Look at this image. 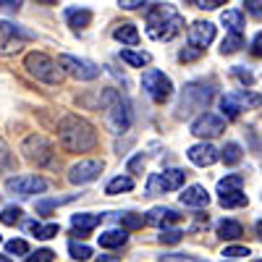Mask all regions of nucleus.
Masks as SVG:
<instances>
[{
    "label": "nucleus",
    "instance_id": "nucleus-1",
    "mask_svg": "<svg viewBox=\"0 0 262 262\" xmlns=\"http://www.w3.org/2000/svg\"><path fill=\"white\" fill-rule=\"evenodd\" d=\"M58 142L66 152H90L97 147V131L90 121L69 113L58 123Z\"/></svg>",
    "mask_w": 262,
    "mask_h": 262
},
{
    "label": "nucleus",
    "instance_id": "nucleus-2",
    "mask_svg": "<svg viewBox=\"0 0 262 262\" xmlns=\"http://www.w3.org/2000/svg\"><path fill=\"white\" fill-rule=\"evenodd\" d=\"M184 29L181 13L170 3H158L147 11V34L158 42H168Z\"/></svg>",
    "mask_w": 262,
    "mask_h": 262
},
{
    "label": "nucleus",
    "instance_id": "nucleus-3",
    "mask_svg": "<svg viewBox=\"0 0 262 262\" xmlns=\"http://www.w3.org/2000/svg\"><path fill=\"white\" fill-rule=\"evenodd\" d=\"M100 105L105 107V123H107V128H111L113 134H126V131L131 128L134 116H131V105L121 97V92L105 90L102 97H100Z\"/></svg>",
    "mask_w": 262,
    "mask_h": 262
},
{
    "label": "nucleus",
    "instance_id": "nucleus-4",
    "mask_svg": "<svg viewBox=\"0 0 262 262\" xmlns=\"http://www.w3.org/2000/svg\"><path fill=\"white\" fill-rule=\"evenodd\" d=\"M212 100V86L202 84V81H191L184 86L181 100H179V118H189L194 113L205 111Z\"/></svg>",
    "mask_w": 262,
    "mask_h": 262
},
{
    "label": "nucleus",
    "instance_id": "nucleus-5",
    "mask_svg": "<svg viewBox=\"0 0 262 262\" xmlns=\"http://www.w3.org/2000/svg\"><path fill=\"white\" fill-rule=\"evenodd\" d=\"M24 66H27V71L37 79V81H45V84H53V86H58L60 81H63V71H60V66L50 58V55H45V53H29L27 55V60H24Z\"/></svg>",
    "mask_w": 262,
    "mask_h": 262
},
{
    "label": "nucleus",
    "instance_id": "nucleus-6",
    "mask_svg": "<svg viewBox=\"0 0 262 262\" xmlns=\"http://www.w3.org/2000/svg\"><path fill=\"white\" fill-rule=\"evenodd\" d=\"M37 39V34L27 27L11 24V21H0V55H13L24 48V42Z\"/></svg>",
    "mask_w": 262,
    "mask_h": 262
},
{
    "label": "nucleus",
    "instance_id": "nucleus-7",
    "mask_svg": "<svg viewBox=\"0 0 262 262\" xmlns=\"http://www.w3.org/2000/svg\"><path fill=\"white\" fill-rule=\"evenodd\" d=\"M262 105V95H254L249 90H236L221 97V111L226 118H238L244 111H254Z\"/></svg>",
    "mask_w": 262,
    "mask_h": 262
},
{
    "label": "nucleus",
    "instance_id": "nucleus-8",
    "mask_svg": "<svg viewBox=\"0 0 262 262\" xmlns=\"http://www.w3.org/2000/svg\"><path fill=\"white\" fill-rule=\"evenodd\" d=\"M142 90L149 95L152 102L163 105V102H168L170 95H173V84H170V79H168L163 71H158V69H147V71L142 74Z\"/></svg>",
    "mask_w": 262,
    "mask_h": 262
},
{
    "label": "nucleus",
    "instance_id": "nucleus-9",
    "mask_svg": "<svg viewBox=\"0 0 262 262\" xmlns=\"http://www.w3.org/2000/svg\"><path fill=\"white\" fill-rule=\"evenodd\" d=\"M186 181V173L179 168H170V170H160V173H149L147 179V196H158L165 191H176L181 189Z\"/></svg>",
    "mask_w": 262,
    "mask_h": 262
},
{
    "label": "nucleus",
    "instance_id": "nucleus-10",
    "mask_svg": "<svg viewBox=\"0 0 262 262\" xmlns=\"http://www.w3.org/2000/svg\"><path fill=\"white\" fill-rule=\"evenodd\" d=\"M21 152H24V158L34 165H50L53 158H55V152H53V144L42 137V134H29L24 139V144H21Z\"/></svg>",
    "mask_w": 262,
    "mask_h": 262
},
{
    "label": "nucleus",
    "instance_id": "nucleus-11",
    "mask_svg": "<svg viewBox=\"0 0 262 262\" xmlns=\"http://www.w3.org/2000/svg\"><path fill=\"white\" fill-rule=\"evenodd\" d=\"M58 66L60 69H66L74 79H79V81H92V79H97L100 76V69L92 63V60H84V58H74V55H60L58 58Z\"/></svg>",
    "mask_w": 262,
    "mask_h": 262
},
{
    "label": "nucleus",
    "instance_id": "nucleus-12",
    "mask_svg": "<svg viewBox=\"0 0 262 262\" xmlns=\"http://www.w3.org/2000/svg\"><path fill=\"white\" fill-rule=\"evenodd\" d=\"M45 189H48V181L42 176H13L6 181V191L18 194V196H34V194H42Z\"/></svg>",
    "mask_w": 262,
    "mask_h": 262
},
{
    "label": "nucleus",
    "instance_id": "nucleus-13",
    "mask_svg": "<svg viewBox=\"0 0 262 262\" xmlns=\"http://www.w3.org/2000/svg\"><path fill=\"white\" fill-rule=\"evenodd\" d=\"M226 131V121L215 113H202L191 123V134L200 137V139H212V137H221Z\"/></svg>",
    "mask_w": 262,
    "mask_h": 262
},
{
    "label": "nucleus",
    "instance_id": "nucleus-14",
    "mask_svg": "<svg viewBox=\"0 0 262 262\" xmlns=\"http://www.w3.org/2000/svg\"><path fill=\"white\" fill-rule=\"evenodd\" d=\"M100 173H102V160H79L69 170V181L76 184V186H81V184L95 181Z\"/></svg>",
    "mask_w": 262,
    "mask_h": 262
},
{
    "label": "nucleus",
    "instance_id": "nucleus-15",
    "mask_svg": "<svg viewBox=\"0 0 262 262\" xmlns=\"http://www.w3.org/2000/svg\"><path fill=\"white\" fill-rule=\"evenodd\" d=\"M181 217L173 207H152L144 217V226H155V228H168V226H176L181 223Z\"/></svg>",
    "mask_w": 262,
    "mask_h": 262
},
{
    "label": "nucleus",
    "instance_id": "nucleus-16",
    "mask_svg": "<svg viewBox=\"0 0 262 262\" xmlns=\"http://www.w3.org/2000/svg\"><path fill=\"white\" fill-rule=\"evenodd\" d=\"M212 39H215V24H210V21H194V24L189 27V42H191V48L205 50Z\"/></svg>",
    "mask_w": 262,
    "mask_h": 262
},
{
    "label": "nucleus",
    "instance_id": "nucleus-17",
    "mask_svg": "<svg viewBox=\"0 0 262 262\" xmlns=\"http://www.w3.org/2000/svg\"><path fill=\"white\" fill-rule=\"evenodd\" d=\"M186 155H189V160H191L194 165L207 168V165L217 163V158H221V152H217L210 142H202V144H194V147H189Z\"/></svg>",
    "mask_w": 262,
    "mask_h": 262
},
{
    "label": "nucleus",
    "instance_id": "nucleus-18",
    "mask_svg": "<svg viewBox=\"0 0 262 262\" xmlns=\"http://www.w3.org/2000/svg\"><path fill=\"white\" fill-rule=\"evenodd\" d=\"M102 217L105 215H92V212H79L71 217V226H74V236L84 238V236H90V231H95L100 223H102Z\"/></svg>",
    "mask_w": 262,
    "mask_h": 262
},
{
    "label": "nucleus",
    "instance_id": "nucleus-19",
    "mask_svg": "<svg viewBox=\"0 0 262 262\" xmlns=\"http://www.w3.org/2000/svg\"><path fill=\"white\" fill-rule=\"evenodd\" d=\"M179 200H181L184 207H207L210 205V194H207L205 186L194 184V186L184 189V194H179Z\"/></svg>",
    "mask_w": 262,
    "mask_h": 262
},
{
    "label": "nucleus",
    "instance_id": "nucleus-20",
    "mask_svg": "<svg viewBox=\"0 0 262 262\" xmlns=\"http://www.w3.org/2000/svg\"><path fill=\"white\" fill-rule=\"evenodd\" d=\"M217 202H221V207H226V210H233V207H247L249 196L242 189H233V191H223L221 196H217Z\"/></svg>",
    "mask_w": 262,
    "mask_h": 262
},
{
    "label": "nucleus",
    "instance_id": "nucleus-21",
    "mask_svg": "<svg viewBox=\"0 0 262 262\" xmlns=\"http://www.w3.org/2000/svg\"><path fill=\"white\" fill-rule=\"evenodd\" d=\"M97 238H100V247H105V249H116V247H123V244H126L128 233H126V228H113V231L100 233Z\"/></svg>",
    "mask_w": 262,
    "mask_h": 262
},
{
    "label": "nucleus",
    "instance_id": "nucleus-22",
    "mask_svg": "<svg viewBox=\"0 0 262 262\" xmlns=\"http://www.w3.org/2000/svg\"><path fill=\"white\" fill-rule=\"evenodd\" d=\"M66 18H69V24L74 29H86L92 24V11H86V8H69V11H66Z\"/></svg>",
    "mask_w": 262,
    "mask_h": 262
},
{
    "label": "nucleus",
    "instance_id": "nucleus-23",
    "mask_svg": "<svg viewBox=\"0 0 262 262\" xmlns=\"http://www.w3.org/2000/svg\"><path fill=\"white\" fill-rule=\"evenodd\" d=\"M27 228H29L37 238H42V242H48V238H55V236L60 233V226H58V223H48V226H42L39 221H32V223H27Z\"/></svg>",
    "mask_w": 262,
    "mask_h": 262
},
{
    "label": "nucleus",
    "instance_id": "nucleus-24",
    "mask_svg": "<svg viewBox=\"0 0 262 262\" xmlns=\"http://www.w3.org/2000/svg\"><path fill=\"white\" fill-rule=\"evenodd\" d=\"M113 37L118 42H126V45H139V32H137L134 24H118L116 32H113Z\"/></svg>",
    "mask_w": 262,
    "mask_h": 262
},
{
    "label": "nucleus",
    "instance_id": "nucleus-25",
    "mask_svg": "<svg viewBox=\"0 0 262 262\" xmlns=\"http://www.w3.org/2000/svg\"><path fill=\"white\" fill-rule=\"evenodd\" d=\"M217 236L233 242V238L244 236V228H242V223H236V221H221V223H217Z\"/></svg>",
    "mask_w": 262,
    "mask_h": 262
},
{
    "label": "nucleus",
    "instance_id": "nucleus-26",
    "mask_svg": "<svg viewBox=\"0 0 262 262\" xmlns=\"http://www.w3.org/2000/svg\"><path fill=\"white\" fill-rule=\"evenodd\" d=\"M121 60H126L128 66H134V69H142V66H149L152 55L144 53V50H121Z\"/></svg>",
    "mask_w": 262,
    "mask_h": 262
},
{
    "label": "nucleus",
    "instance_id": "nucleus-27",
    "mask_svg": "<svg viewBox=\"0 0 262 262\" xmlns=\"http://www.w3.org/2000/svg\"><path fill=\"white\" fill-rule=\"evenodd\" d=\"M242 48H244V34H242V32H228V34L223 37V42H221L223 55H231V53L242 50Z\"/></svg>",
    "mask_w": 262,
    "mask_h": 262
},
{
    "label": "nucleus",
    "instance_id": "nucleus-28",
    "mask_svg": "<svg viewBox=\"0 0 262 262\" xmlns=\"http://www.w3.org/2000/svg\"><path fill=\"white\" fill-rule=\"evenodd\" d=\"M134 189V179L131 176H116L113 181H107V186H105V194H121V191H131Z\"/></svg>",
    "mask_w": 262,
    "mask_h": 262
},
{
    "label": "nucleus",
    "instance_id": "nucleus-29",
    "mask_svg": "<svg viewBox=\"0 0 262 262\" xmlns=\"http://www.w3.org/2000/svg\"><path fill=\"white\" fill-rule=\"evenodd\" d=\"M221 158L226 165H236V163H242L244 158V152H242V144H236V142H228L223 149H221Z\"/></svg>",
    "mask_w": 262,
    "mask_h": 262
},
{
    "label": "nucleus",
    "instance_id": "nucleus-30",
    "mask_svg": "<svg viewBox=\"0 0 262 262\" xmlns=\"http://www.w3.org/2000/svg\"><path fill=\"white\" fill-rule=\"evenodd\" d=\"M116 217H118L121 228H126V231H137V228L144 226V217H142V215H134V212H121V215H116Z\"/></svg>",
    "mask_w": 262,
    "mask_h": 262
},
{
    "label": "nucleus",
    "instance_id": "nucleus-31",
    "mask_svg": "<svg viewBox=\"0 0 262 262\" xmlns=\"http://www.w3.org/2000/svg\"><path fill=\"white\" fill-rule=\"evenodd\" d=\"M221 21H223V24H226L231 32H242V27H244V16H242V11H223Z\"/></svg>",
    "mask_w": 262,
    "mask_h": 262
},
{
    "label": "nucleus",
    "instance_id": "nucleus-32",
    "mask_svg": "<svg viewBox=\"0 0 262 262\" xmlns=\"http://www.w3.org/2000/svg\"><path fill=\"white\" fill-rule=\"evenodd\" d=\"M74 196H55V200H37V212L39 215H50L58 205H66V202H71Z\"/></svg>",
    "mask_w": 262,
    "mask_h": 262
},
{
    "label": "nucleus",
    "instance_id": "nucleus-33",
    "mask_svg": "<svg viewBox=\"0 0 262 262\" xmlns=\"http://www.w3.org/2000/svg\"><path fill=\"white\" fill-rule=\"evenodd\" d=\"M21 215H24V212H21V207L8 205L3 212H0V223H3V226H16V223L21 221Z\"/></svg>",
    "mask_w": 262,
    "mask_h": 262
},
{
    "label": "nucleus",
    "instance_id": "nucleus-34",
    "mask_svg": "<svg viewBox=\"0 0 262 262\" xmlns=\"http://www.w3.org/2000/svg\"><path fill=\"white\" fill-rule=\"evenodd\" d=\"M244 179L242 176H226L217 181V194H223V191H233V189H242Z\"/></svg>",
    "mask_w": 262,
    "mask_h": 262
},
{
    "label": "nucleus",
    "instance_id": "nucleus-35",
    "mask_svg": "<svg viewBox=\"0 0 262 262\" xmlns=\"http://www.w3.org/2000/svg\"><path fill=\"white\" fill-rule=\"evenodd\" d=\"M69 252H71L74 259H90V257H92V249L84 247V244H79L76 238H71V242H69Z\"/></svg>",
    "mask_w": 262,
    "mask_h": 262
},
{
    "label": "nucleus",
    "instance_id": "nucleus-36",
    "mask_svg": "<svg viewBox=\"0 0 262 262\" xmlns=\"http://www.w3.org/2000/svg\"><path fill=\"white\" fill-rule=\"evenodd\" d=\"M181 238H184V233L176 231V228H170V226H168V228H160V242H163V244H170V247H173V244H179Z\"/></svg>",
    "mask_w": 262,
    "mask_h": 262
},
{
    "label": "nucleus",
    "instance_id": "nucleus-37",
    "mask_svg": "<svg viewBox=\"0 0 262 262\" xmlns=\"http://www.w3.org/2000/svg\"><path fill=\"white\" fill-rule=\"evenodd\" d=\"M249 254H252L249 247H226V249H223V257H226V259H244V257H249Z\"/></svg>",
    "mask_w": 262,
    "mask_h": 262
},
{
    "label": "nucleus",
    "instance_id": "nucleus-38",
    "mask_svg": "<svg viewBox=\"0 0 262 262\" xmlns=\"http://www.w3.org/2000/svg\"><path fill=\"white\" fill-rule=\"evenodd\" d=\"M6 249H8V254H29V244L24 238H11L6 244Z\"/></svg>",
    "mask_w": 262,
    "mask_h": 262
},
{
    "label": "nucleus",
    "instance_id": "nucleus-39",
    "mask_svg": "<svg viewBox=\"0 0 262 262\" xmlns=\"http://www.w3.org/2000/svg\"><path fill=\"white\" fill-rule=\"evenodd\" d=\"M27 259H29V262H50V259H55V252H53V249H37V252H32Z\"/></svg>",
    "mask_w": 262,
    "mask_h": 262
},
{
    "label": "nucleus",
    "instance_id": "nucleus-40",
    "mask_svg": "<svg viewBox=\"0 0 262 262\" xmlns=\"http://www.w3.org/2000/svg\"><path fill=\"white\" fill-rule=\"evenodd\" d=\"M233 76H236L238 81H242L244 86H252V84H254V76H252L249 71H244L242 66H236V69H233Z\"/></svg>",
    "mask_w": 262,
    "mask_h": 262
},
{
    "label": "nucleus",
    "instance_id": "nucleus-41",
    "mask_svg": "<svg viewBox=\"0 0 262 262\" xmlns=\"http://www.w3.org/2000/svg\"><path fill=\"white\" fill-rule=\"evenodd\" d=\"M8 165H11V149L3 139H0V170H6Z\"/></svg>",
    "mask_w": 262,
    "mask_h": 262
},
{
    "label": "nucleus",
    "instance_id": "nucleus-42",
    "mask_svg": "<svg viewBox=\"0 0 262 262\" xmlns=\"http://www.w3.org/2000/svg\"><path fill=\"white\" fill-rule=\"evenodd\" d=\"M144 163H147V158L139 152V155H134V158L128 160V170H131V173H139V170L144 168Z\"/></svg>",
    "mask_w": 262,
    "mask_h": 262
},
{
    "label": "nucleus",
    "instance_id": "nucleus-43",
    "mask_svg": "<svg viewBox=\"0 0 262 262\" xmlns=\"http://www.w3.org/2000/svg\"><path fill=\"white\" fill-rule=\"evenodd\" d=\"M244 6L254 18H262V0H244Z\"/></svg>",
    "mask_w": 262,
    "mask_h": 262
},
{
    "label": "nucleus",
    "instance_id": "nucleus-44",
    "mask_svg": "<svg viewBox=\"0 0 262 262\" xmlns=\"http://www.w3.org/2000/svg\"><path fill=\"white\" fill-rule=\"evenodd\" d=\"M149 0H118V6L123 8V11H137V8H142V6H147Z\"/></svg>",
    "mask_w": 262,
    "mask_h": 262
},
{
    "label": "nucleus",
    "instance_id": "nucleus-45",
    "mask_svg": "<svg viewBox=\"0 0 262 262\" xmlns=\"http://www.w3.org/2000/svg\"><path fill=\"white\" fill-rule=\"evenodd\" d=\"M21 6H24V0H0V11H18Z\"/></svg>",
    "mask_w": 262,
    "mask_h": 262
},
{
    "label": "nucleus",
    "instance_id": "nucleus-46",
    "mask_svg": "<svg viewBox=\"0 0 262 262\" xmlns=\"http://www.w3.org/2000/svg\"><path fill=\"white\" fill-rule=\"evenodd\" d=\"M200 55H202V50H200V48H194V50H184L179 58H181V63H191V60H196Z\"/></svg>",
    "mask_w": 262,
    "mask_h": 262
},
{
    "label": "nucleus",
    "instance_id": "nucleus-47",
    "mask_svg": "<svg viewBox=\"0 0 262 262\" xmlns=\"http://www.w3.org/2000/svg\"><path fill=\"white\" fill-rule=\"evenodd\" d=\"M252 55L254 58H262V32L252 39Z\"/></svg>",
    "mask_w": 262,
    "mask_h": 262
},
{
    "label": "nucleus",
    "instance_id": "nucleus-48",
    "mask_svg": "<svg viewBox=\"0 0 262 262\" xmlns=\"http://www.w3.org/2000/svg\"><path fill=\"white\" fill-rule=\"evenodd\" d=\"M226 0H196V6L200 8H207V11H212V8H217V6H223Z\"/></svg>",
    "mask_w": 262,
    "mask_h": 262
},
{
    "label": "nucleus",
    "instance_id": "nucleus-49",
    "mask_svg": "<svg viewBox=\"0 0 262 262\" xmlns=\"http://www.w3.org/2000/svg\"><path fill=\"white\" fill-rule=\"evenodd\" d=\"M163 259H196V257H189V254H168V257H163Z\"/></svg>",
    "mask_w": 262,
    "mask_h": 262
},
{
    "label": "nucleus",
    "instance_id": "nucleus-50",
    "mask_svg": "<svg viewBox=\"0 0 262 262\" xmlns=\"http://www.w3.org/2000/svg\"><path fill=\"white\" fill-rule=\"evenodd\" d=\"M37 3H42V6H55L58 0H37Z\"/></svg>",
    "mask_w": 262,
    "mask_h": 262
},
{
    "label": "nucleus",
    "instance_id": "nucleus-51",
    "mask_svg": "<svg viewBox=\"0 0 262 262\" xmlns=\"http://www.w3.org/2000/svg\"><path fill=\"white\" fill-rule=\"evenodd\" d=\"M254 228H257V236L262 238V221H257V226H254Z\"/></svg>",
    "mask_w": 262,
    "mask_h": 262
},
{
    "label": "nucleus",
    "instance_id": "nucleus-52",
    "mask_svg": "<svg viewBox=\"0 0 262 262\" xmlns=\"http://www.w3.org/2000/svg\"><path fill=\"white\" fill-rule=\"evenodd\" d=\"M11 257H6V254H0V262H8Z\"/></svg>",
    "mask_w": 262,
    "mask_h": 262
},
{
    "label": "nucleus",
    "instance_id": "nucleus-53",
    "mask_svg": "<svg viewBox=\"0 0 262 262\" xmlns=\"http://www.w3.org/2000/svg\"><path fill=\"white\" fill-rule=\"evenodd\" d=\"M186 3H189V6H196V0H186Z\"/></svg>",
    "mask_w": 262,
    "mask_h": 262
},
{
    "label": "nucleus",
    "instance_id": "nucleus-54",
    "mask_svg": "<svg viewBox=\"0 0 262 262\" xmlns=\"http://www.w3.org/2000/svg\"><path fill=\"white\" fill-rule=\"evenodd\" d=\"M0 244H3V236H0Z\"/></svg>",
    "mask_w": 262,
    "mask_h": 262
}]
</instances>
